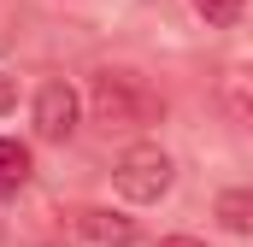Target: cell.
<instances>
[{
	"instance_id": "obj_1",
	"label": "cell",
	"mask_w": 253,
	"mask_h": 247,
	"mask_svg": "<svg viewBox=\"0 0 253 247\" xmlns=\"http://www.w3.org/2000/svg\"><path fill=\"white\" fill-rule=\"evenodd\" d=\"M88 106H94V124L100 129H141V124L159 118V94L135 77V71H118V65H106V71H94V82H88Z\"/></svg>"
},
{
	"instance_id": "obj_2",
	"label": "cell",
	"mask_w": 253,
	"mask_h": 247,
	"mask_svg": "<svg viewBox=\"0 0 253 247\" xmlns=\"http://www.w3.org/2000/svg\"><path fill=\"white\" fill-rule=\"evenodd\" d=\"M112 183L124 200L135 206H153V200H165L171 183H177V165H171V153L165 147H153V141H141V147H129L124 159L112 165Z\"/></svg>"
},
{
	"instance_id": "obj_3",
	"label": "cell",
	"mask_w": 253,
	"mask_h": 247,
	"mask_svg": "<svg viewBox=\"0 0 253 247\" xmlns=\"http://www.w3.org/2000/svg\"><path fill=\"white\" fill-rule=\"evenodd\" d=\"M77 129V88L71 82H47L36 94V135L42 141H65Z\"/></svg>"
},
{
	"instance_id": "obj_4",
	"label": "cell",
	"mask_w": 253,
	"mask_h": 247,
	"mask_svg": "<svg viewBox=\"0 0 253 247\" xmlns=\"http://www.w3.org/2000/svg\"><path fill=\"white\" fill-rule=\"evenodd\" d=\"M77 236H88V242L100 247H135V218H124V212H106V206H88V212H77Z\"/></svg>"
},
{
	"instance_id": "obj_5",
	"label": "cell",
	"mask_w": 253,
	"mask_h": 247,
	"mask_svg": "<svg viewBox=\"0 0 253 247\" xmlns=\"http://www.w3.org/2000/svg\"><path fill=\"white\" fill-rule=\"evenodd\" d=\"M218 106L236 124H253V65H224L218 71Z\"/></svg>"
},
{
	"instance_id": "obj_6",
	"label": "cell",
	"mask_w": 253,
	"mask_h": 247,
	"mask_svg": "<svg viewBox=\"0 0 253 247\" xmlns=\"http://www.w3.org/2000/svg\"><path fill=\"white\" fill-rule=\"evenodd\" d=\"M24 183H30V147L0 135V194H18Z\"/></svg>"
},
{
	"instance_id": "obj_7",
	"label": "cell",
	"mask_w": 253,
	"mask_h": 247,
	"mask_svg": "<svg viewBox=\"0 0 253 247\" xmlns=\"http://www.w3.org/2000/svg\"><path fill=\"white\" fill-rule=\"evenodd\" d=\"M218 224L236 230V236H253V188H230V194H218Z\"/></svg>"
},
{
	"instance_id": "obj_8",
	"label": "cell",
	"mask_w": 253,
	"mask_h": 247,
	"mask_svg": "<svg viewBox=\"0 0 253 247\" xmlns=\"http://www.w3.org/2000/svg\"><path fill=\"white\" fill-rule=\"evenodd\" d=\"M194 12H200L206 24H218V30H224V24H236V18H242V0H194Z\"/></svg>"
},
{
	"instance_id": "obj_9",
	"label": "cell",
	"mask_w": 253,
	"mask_h": 247,
	"mask_svg": "<svg viewBox=\"0 0 253 247\" xmlns=\"http://www.w3.org/2000/svg\"><path fill=\"white\" fill-rule=\"evenodd\" d=\"M12 106H18V82L0 71V112H12Z\"/></svg>"
},
{
	"instance_id": "obj_10",
	"label": "cell",
	"mask_w": 253,
	"mask_h": 247,
	"mask_svg": "<svg viewBox=\"0 0 253 247\" xmlns=\"http://www.w3.org/2000/svg\"><path fill=\"white\" fill-rule=\"evenodd\" d=\"M159 247H206V242H194V236H165Z\"/></svg>"
}]
</instances>
